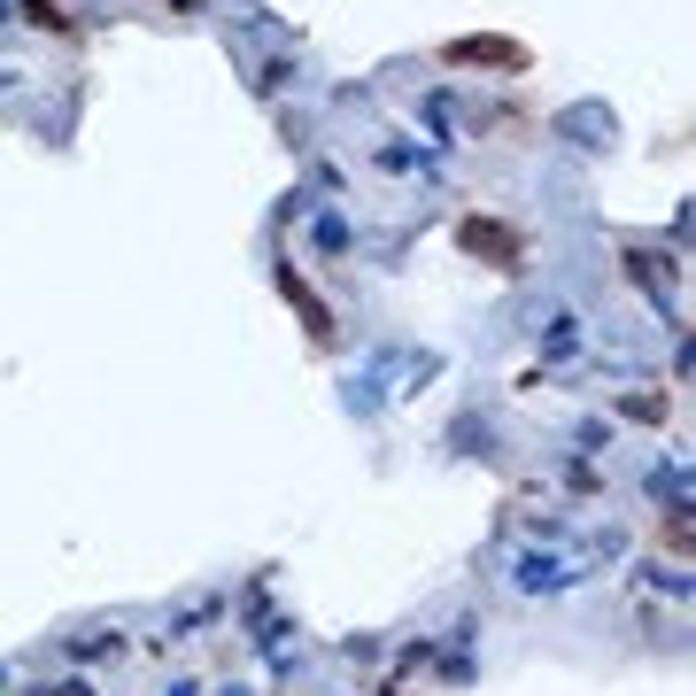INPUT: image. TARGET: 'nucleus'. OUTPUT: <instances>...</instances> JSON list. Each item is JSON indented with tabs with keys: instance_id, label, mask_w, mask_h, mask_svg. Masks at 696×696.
Instances as JSON below:
<instances>
[{
	"instance_id": "f257e3e1",
	"label": "nucleus",
	"mask_w": 696,
	"mask_h": 696,
	"mask_svg": "<svg viewBox=\"0 0 696 696\" xmlns=\"http://www.w3.org/2000/svg\"><path fill=\"white\" fill-rule=\"evenodd\" d=\"M457 248L480 256V264H496V271H519V256H526V240L511 225H496V217H465L457 225Z\"/></svg>"
},
{
	"instance_id": "f03ea898",
	"label": "nucleus",
	"mask_w": 696,
	"mask_h": 696,
	"mask_svg": "<svg viewBox=\"0 0 696 696\" xmlns=\"http://www.w3.org/2000/svg\"><path fill=\"white\" fill-rule=\"evenodd\" d=\"M441 62H473V70H526V47H511V39H457V47H441Z\"/></svg>"
}]
</instances>
